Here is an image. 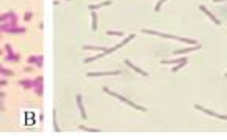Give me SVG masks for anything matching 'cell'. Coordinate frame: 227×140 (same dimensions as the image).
Segmentation results:
<instances>
[{
    "label": "cell",
    "mask_w": 227,
    "mask_h": 140,
    "mask_svg": "<svg viewBox=\"0 0 227 140\" xmlns=\"http://www.w3.org/2000/svg\"><path fill=\"white\" fill-rule=\"evenodd\" d=\"M14 14H16L14 11H8V13H5V14H0V24H3V22H8L10 17H13Z\"/></svg>",
    "instance_id": "cell-14"
},
{
    "label": "cell",
    "mask_w": 227,
    "mask_h": 140,
    "mask_svg": "<svg viewBox=\"0 0 227 140\" xmlns=\"http://www.w3.org/2000/svg\"><path fill=\"white\" fill-rule=\"evenodd\" d=\"M196 109L197 110H200V112H204V113H207V115H210V116H216V118H221V120H227V115H221V113H215L213 110H208V109H205V107H202V106H196Z\"/></svg>",
    "instance_id": "cell-3"
},
{
    "label": "cell",
    "mask_w": 227,
    "mask_h": 140,
    "mask_svg": "<svg viewBox=\"0 0 227 140\" xmlns=\"http://www.w3.org/2000/svg\"><path fill=\"white\" fill-rule=\"evenodd\" d=\"M65 2H69V0H65Z\"/></svg>",
    "instance_id": "cell-35"
},
{
    "label": "cell",
    "mask_w": 227,
    "mask_h": 140,
    "mask_svg": "<svg viewBox=\"0 0 227 140\" xmlns=\"http://www.w3.org/2000/svg\"><path fill=\"white\" fill-rule=\"evenodd\" d=\"M101 57H104V52H101V54H96V55H92V57H87V58H84V65H88V63H92V61H95V60H99Z\"/></svg>",
    "instance_id": "cell-11"
},
{
    "label": "cell",
    "mask_w": 227,
    "mask_h": 140,
    "mask_svg": "<svg viewBox=\"0 0 227 140\" xmlns=\"http://www.w3.org/2000/svg\"><path fill=\"white\" fill-rule=\"evenodd\" d=\"M2 54H3V51H2V49H0V55H2Z\"/></svg>",
    "instance_id": "cell-33"
},
{
    "label": "cell",
    "mask_w": 227,
    "mask_h": 140,
    "mask_svg": "<svg viewBox=\"0 0 227 140\" xmlns=\"http://www.w3.org/2000/svg\"><path fill=\"white\" fill-rule=\"evenodd\" d=\"M25 32H27V29H25V27H10L7 33H10V35H19V33H25Z\"/></svg>",
    "instance_id": "cell-10"
},
{
    "label": "cell",
    "mask_w": 227,
    "mask_h": 140,
    "mask_svg": "<svg viewBox=\"0 0 227 140\" xmlns=\"http://www.w3.org/2000/svg\"><path fill=\"white\" fill-rule=\"evenodd\" d=\"M92 30L93 32H96L98 30V14H96V11H92Z\"/></svg>",
    "instance_id": "cell-12"
},
{
    "label": "cell",
    "mask_w": 227,
    "mask_h": 140,
    "mask_svg": "<svg viewBox=\"0 0 227 140\" xmlns=\"http://www.w3.org/2000/svg\"><path fill=\"white\" fill-rule=\"evenodd\" d=\"M5 98H7V93L5 91H0V101H3Z\"/></svg>",
    "instance_id": "cell-29"
},
{
    "label": "cell",
    "mask_w": 227,
    "mask_h": 140,
    "mask_svg": "<svg viewBox=\"0 0 227 140\" xmlns=\"http://www.w3.org/2000/svg\"><path fill=\"white\" fill-rule=\"evenodd\" d=\"M8 85V80L7 79H0V87H7Z\"/></svg>",
    "instance_id": "cell-28"
},
{
    "label": "cell",
    "mask_w": 227,
    "mask_h": 140,
    "mask_svg": "<svg viewBox=\"0 0 227 140\" xmlns=\"http://www.w3.org/2000/svg\"><path fill=\"white\" fill-rule=\"evenodd\" d=\"M32 19H33V13H32V11H27V13L24 14V20H25V22H30Z\"/></svg>",
    "instance_id": "cell-23"
},
{
    "label": "cell",
    "mask_w": 227,
    "mask_h": 140,
    "mask_svg": "<svg viewBox=\"0 0 227 140\" xmlns=\"http://www.w3.org/2000/svg\"><path fill=\"white\" fill-rule=\"evenodd\" d=\"M0 76H3V77H11V76H14V71H11V69H7V68H3L2 65H0Z\"/></svg>",
    "instance_id": "cell-13"
},
{
    "label": "cell",
    "mask_w": 227,
    "mask_h": 140,
    "mask_svg": "<svg viewBox=\"0 0 227 140\" xmlns=\"http://www.w3.org/2000/svg\"><path fill=\"white\" fill-rule=\"evenodd\" d=\"M186 63H188V60H185V61H180V63L177 65V66H173V68H172V73H177V71H178V69H182V68H183Z\"/></svg>",
    "instance_id": "cell-19"
},
{
    "label": "cell",
    "mask_w": 227,
    "mask_h": 140,
    "mask_svg": "<svg viewBox=\"0 0 227 140\" xmlns=\"http://www.w3.org/2000/svg\"><path fill=\"white\" fill-rule=\"evenodd\" d=\"M106 35H109V36H112V35H114V36H123L125 33H123V32H117V30H107Z\"/></svg>",
    "instance_id": "cell-20"
},
{
    "label": "cell",
    "mask_w": 227,
    "mask_h": 140,
    "mask_svg": "<svg viewBox=\"0 0 227 140\" xmlns=\"http://www.w3.org/2000/svg\"><path fill=\"white\" fill-rule=\"evenodd\" d=\"M199 8H200V11H202V13H205V14H207V16H208V17H210V19H211L213 22H215L216 25H219V20H218V19L215 17V14H213V13H210V11L207 10V7H204V5H200Z\"/></svg>",
    "instance_id": "cell-9"
},
{
    "label": "cell",
    "mask_w": 227,
    "mask_h": 140,
    "mask_svg": "<svg viewBox=\"0 0 227 140\" xmlns=\"http://www.w3.org/2000/svg\"><path fill=\"white\" fill-rule=\"evenodd\" d=\"M33 88H35V93H36L38 96H43V84H38V85H35Z\"/></svg>",
    "instance_id": "cell-21"
},
{
    "label": "cell",
    "mask_w": 227,
    "mask_h": 140,
    "mask_svg": "<svg viewBox=\"0 0 227 140\" xmlns=\"http://www.w3.org/2000/svg\"><path fill=\"white\" fill-rule=\"evenodd\" d=\"M121 74V71H92V73H87L85 76L87 77H101V76H118Z\"/></svg>",
    "instance_id": "cell-1"
},
{
    "label": "cell",
    "mask_w": 227,
    "mask_h": 140,
    "mask_svg": "<svg viewBox=\"0 0 227 140\" xmlns=\"http://www.w3.org/2000/svg\"><path fill=\"white\" fill-rule=\"evenodd\" d=\"M33 84H35V85H38V84H43V77H36V79H33Z\"/></svg>",
    "instance_id": "cell-27"
},
{
    "label": "cell",
    "mask_w": 227,
    "mask_h": 140,
    "mask_svg": "<svg viewBox=\"0 0 227 140\" xmlns=\"http://www.w3.org/2000/svg\"><path fill=\"white\" fill-rule=\"evenodd\" d=\"M166 2V0H158V3H156V7H155V11L158 13L159 10H161V7H163V3Z\"/></svg>",
    "instance_id": "cell-26"
},
{
    "label": "cell",
    "mask_w": 227,
    "mask_h": 140,
    "mask_svg": "<svg viewBox=\"0 0 227 140\" xmlns=\"http://www.w3.org/2000/svg\"><path fill=\"white\" fill-rule=\"evenodd\" d=\"M202 47L200 44H194V46H191V47H188V49H175L173 51V55L177 57V55H182V54H186V52H192V51H199Z\"/></svg>",
    "instance_id": "cell-5"
},
{
    "label": "cell",
    "mask_w": 227,
    "mask_h": 140,
    "mask_svg": "<svg viewBox=\"0 0 227 140\" xmlns=\"http://www.w3.org/2000/svg\"><path fill=\"white\" fill-rule=\"evenodd\" d=\"M125 65H126V66H130L131 69H134V71H136V73H139L140 76H148V73H147V71H144V69H142V68H139V66H136V65H133V63H131L130 60H125Z\"/></svg>",
    "instance_id": "cell-7"
},
{
    "label": "cell",
    "mask_w": 227,
    "mask_h": 140,
    "mask_svg": "<svg viewBox=\"0 0 227 140\" xmlns=\"http://www.w3.org/2000/svg\"><path fill=\"white\" fill-rule=\"evenodd\" d=\"M21 60V55L19 54H11V55H7L5 57V61H13V63H17Z\"/></svg>",
    "instance_id": "cell-16"
},
{
    "label": "cell",
    "mask_w": 227,
    "mask_h": 140,
    "mask_svg": "<svg viewBox=\"0 0 227 140\" xmlns=\"http://www.w3.org/2000/svg\"><path fill=\"white\" fill-rule=\"evenodd\" d=\"M213 2H222V0H213Z\"/></svg>",
    "instance_id": "cell-32"
},
{
    "label": "cell",
    "mask_w": 227,
    "mask_h": 140,
    "mask_svg": "<svg viewBox=\"0 0 227 140\" xmlns=\"http://www.w3.org/2000/svg\"><path fill=\"white\" fill-rule=\"evenodd\" d=\"M76 104H78V109H79L82 120H87V112H85V107H84V102H82V95H76Z\"/></svg>",
    "instance_id": "cell-2"
},
{
    "label": "cell",
    "mask_w": 227,
    "mask_h": 140,
    "mask_svg": "<svg viewBox=\"0 0 227 140\" xmlns=\"http://www.w3.org/2000/svg\"><path fill=\"white\" fill-rule=\"evenodd\" d=\"M0 112H5V104H3V101H0Z\"/></svg>",
    "instance_id": "cell-30"
},
{
    "label": "cell",
    "mask_w": 227,
    "mask_h": 140,
    "mask_svg": "<svg viewBox=\"0 0 227 140\" xmlns=\"http://www.w3.org/2000/svg\"><path fill=\"white\" fill-rule=\"evenodd\" d=\"M84 51H106V47H99V46H92V44H84Z\"/></svg>",
    "instance_id": "cell-15"
},
{
    "label": "cell",
    "mask_w": 227,
    "mask_h": 140,
    "mask_svg": "<svg viewBox=\"0 0 227 140\" xmlns=\"http://www.w3.org/2000/svg\"><path fill=\"white\" fill-rule=\"evenodd\" d=\"M52 118H54V129H55V132H60V128L57 124V110L52 112Z\"/></svg>",
    "instance_id": "cell-18"
},
{
    "label": "cell",
    "mask_w": 227,
    "mask_h": 140,
    "mask_svg": "<svg viewBox=\"0 0 227 140\" xmlns=\"http://www.w3.org/2000/svg\"><path fill=\"white\" fill-rule=\"evenodd\" d=\"M32 69H33L32 66H25V68H24V71H25V73H30V71H32Z\"/></svg>",
    "instance_id": "cell-31"
},
{
    "label": "cell",
    "mask_w": 227,
    "mask_h": 140,
    "mask_svg": "<svg viewBox=\"0 0 227 140\" xmlns=\"http://www.w3.org/2000/svg\"><path fill=\"white\" fill-rule=\"evenodd\" d=\"M0 38H2V33H0Z\"/></svg>",
    "instance_id": "cell-34"
},
{
    "label": "cell",
    "mask_w": 227,
    "mask_h": 140,
    "mask_svg": "<svg viewBox=\"0 0 227 140\" xmlns=\"http://www.w3.org/2000/svg\"><path fill=\"white\" fill-rule=\"evenodd\" d=\"M82 131H85V132H99L98 129H92V128H87V126H79Z\"/></svg>",
    "instance_id": "cell-25"
},
{
    "label": "cell",
    "mask_w": 227,
    "mask_h": 140,
    "mask_svg": "<svg viewBox=\"0 0 227 140\" xmlns=\"http://www.w3.org/2000/svg\"><path fill=\"white\" fill-rule=\"evenodd\" d=\"M5 51H7V54H8V55L14 54V49H13V46H11L10 43H7V44H5Z\"/></svg>",
    "instance_id": "cell-24"
},
{
    "label": "cell",
    "mask_w": 227,
    "mask_h": 140,
    "mask_svg": "<svg viewBox=\"0 0 227 140\" xmlns=\"http://www.w3.org/2000/svg\"><path fill=\"white\" fill-rule=\"evenodd\" d=\"M19 85H21L24 90H30V88L35 87V84H33L32 79H21V80H19Z\"/></svg>",
    "instance_id": "cell-8"
},
{
    "label": "cell",
    "mask_w": 227,
    "mask_h": 140,
    "mask_svg": "<svg viewBox=\"0 0 227 140\" xmlns=\"http://www.w3.org/2000/svg\"><path fill=\"white\" fill-rule=\"evenodd\" d=\"M27 63L29 65H33V66H38L41 68L43 66V55H32L27 58Z\"/></svg>",
    "instance_id": "cell-4"
},
{
    "label": "cell",
    "mask_w": 227,
    "mask_h": 140,
    "mask_svg": "<svg viewBox=\"0 0 227 140\" xmlns=\"http://www.w3.org/2000/svg\"><path fill=\"white\" fill-rule=\"evenodd\" d=\"M185 60H186V57H180V58H177V60H170V61H169V60H163L161 63H163V65H172V63H180V61H185Z\"/></svg>",
    "instance_id": "cell-17"
},
{
    "label": "cell",
    "mask_w": 227,
    "mask_h": 140,
    "mask_svg": "<svg viewBox=\"0 0 227 140\" xmlns=\"http://www.w3.org/2000/svg\"><path fill=\"white\" fill-rule=\"evenodd\" d=\"M109 5H112V0H104V2H101V3H92V5H88V10L90 11H96L99 8H104V7H109Z\"/></svg>",
    "instance_id": "cell-6"
},
{
    "label": "cell",
    "mask_w": 227,
    "mask_h": 140,
    "mask_svg": "<svg viewBox=\"0 0 227 140\" xmlns=\"http://www.w3.org/2000/svg\"><path fill=\"white\" fill-rule=\"evenodd\" d=\"M10 29V24L8 22H3V24H0V33H7Z\"/></svg>",
    "instance_id": "cell-22"
}]
</instances>
